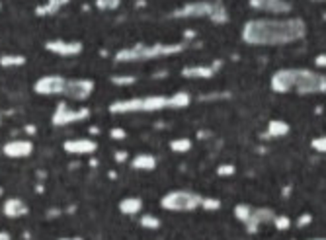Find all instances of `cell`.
I'll return each instance as SVG.
<instances>
[{
  "label": "cell",
  "instance_id": "24",
  "mask_svg": "<svg viewBox=\"0 0 326 240\" xmlns=\"http://www.w3.org/2000/svg\"><path fill=\"white\" fill-rule=\"evenodd\" d=\"M170 150L176 152V154H184L187 150H191V139H187V137L172 139V141H170Z\"/></svg>",
  "mask_w": 326,
  "mask_h": 240
},
{
  "label": "cell",
  "instance_id": "15",
  "mask_svg": "<svg viewBox=\"0 0 326 240\" xmlns=\"http://www.w3.org/2000/svg\"><path fill=\"white\" fill-rule=\"evenodd\" d=\"M221 63H213V65H189L182 69V76L184 78H201V80H209L217 74Z\"/></svg>",
  "mask_w": 326,
  "mask_h": 240
},
{
  "label": "cell",
  "instance_id": "35",
  "mask_svg": "<svg viewBox=\"0 0 326 240\" xmlns=\"http://www.w3.org/2000/svg\"><path fill=\"white\" fill-rule=\"evenodd\" d=\"M315 65H317L319 69H325L326 71V53H321V55L315 57Z\"/></svg>",
  "mask_w": 326,
  "mask_h": 240
},
{
  "label": "cell",
  "instance_id": "19",
  "mask_svg": "<svg viewBox=\"0 0 326 240\" xmlns=\"http://www.w3.org/2000/svg\"><path fill=\"white\" fill-rule=\"evenodd\" d=\"M119 211L123 215L127 217H133V215H139L141 209H143V199L141 197H135V195H129V197H123L119 201Z\"/></svg>",
  "mask_w": 326,
  "mask_h": 240
},
{
  "label": "cell",
  "instance_id": "40",
  "mask_svg": "<svg viewBox=\"0 0 326 240\" xmlns=\"http://www.w3.org/2000/svg\"><path fill=\"white\" fill-rule=\"evenodd\" d=\"M72 240H84V239H80V237H74Z\"/></svg>",
  "mask_w": 326,
  "mask_h": 240
},
{
  "label": "cell",
  "instance_id": "2",
  "mask_svg": "<svg viewBox=\"0 0 326 240\" xmlns=\"http://www.w3.org/2000/svg\"><path fill=\"white\" fill-rule=\"evenodd\" d=\"M270 86L276 94H299V96L326 94V74L303 67L280 69L272 74Z\"/></svg>",
  "mask_w": 326,
  "mask_h": 240
},
{
  "label": "cell",
  "instance_id": "31",
  "mask_svg": "<svg viewBox=\"0 0 326 240\" xmlns=\"http://www.w3.org/2000/svg\"><path fill=\"white\" fill-rule=\"evenodd\" d=\"M311 146H313L317 152H323V154H326V135L315 137V139L311 141Z\"/></svg>",
  "mask_w": 326,
  "mask_h": 240
},
{
  "label": "cell",
  "instance_id": "4",
  "mask_svg": "<svg viewBox=\"0 0 326 240\" xmlns=\"http://www.w3.org/2000/svg\"><path fill=\"white\" fill-rule=\"evenodd\" d=\"M168 108V96L157 94V96H141V98H125L116 100L108 106L110 114L123 116V114H153L163 112Z\"/></svg>",
  "mask_w": 326,
  "mask_h": 240
},
{
  "label": "cell",
  "instance_id": "20",
  "mask_svg": "<svg viewBox=\"0 0 326 240\" xmlns=\"http://www.w3.org/2000/svg\"><path fill=\"white\" fill-rule=\"evenodd\" d=\"M69 2L70 0H47L45 4H39V6L35 8V14H37L39 18H43V16H53V14L61 12V8H65Z\"/></svg>",
  "mask_w": 326,
  "mask_h": 240
},
{
  "label": "cell",
  "instance_id": "1",
  "mask_svg": "<svg viewBox=\"0 0 326 240\" xmlns=\"http://www.w3.org/2000/svg\"><path fill=\"white\" fill-rule=\"evenodd\" d=\"M307 25L301 18H254L242 27V41L252 47H278L301 41Z\"/></svg>",
  "mask_w": 326,
  "mask_h": 240
},
{
  "label": "cell",
  "instance_id": "12",
  "mask_svg": "<svg viewBox=\"0 0 326 240\" xmlns=\"http://www.w3.org/2000/svg\"><path fill=\"white\" fill-rule=\"evenodd\" d=\"M33 152V143L29 139H12L2 146V154L6 158H27Z\"/></svg>",
  "mask_w": 326,
  "mask_h": 240
},
{
  "label": "cell",
  "instance_id": "22",
  "mask_svg": "<svg viewBox=\"0 0 326 240\" xmlns=\"http://www.w3.org/2000/svg\"><path fill=\"white\" fill-rule=\"evenodd\" d=\"M25 65V57L23 55H2L0 57V67L4 69H16Z\"/></svg>",
  "mask_w": 326,
  "mask_h": 240
},
{
  "label": "cell",
  "instance_id": "32",
  "mask_svg": "<svg viewBox=\"0 0 326 240\" xmlns=\"http://www.w3.org/2000/svg\"><path fill=\"white\" fill-rule=\"evenodd\" d=\"M234 168L233 164H221V166H217V176H221V178H229V176H234Z\"/></svg>",
  "mask_w": 326,
  "mask_h": 240
},
{
  "label": "cell",
  "instance_id": "43",
  "mask_svg": "<svg viewBox=\"0 0 326 240\" xmlns=\"http://www.w3.org/2000/svg\"><path fill=\"white\" fill-rule=\"evenodd\" d=\"M0 10H2V2H0Z\"/></svg>",
  "mask_w": 326,
  "mask_h": 240
},
{
  "label": "cell",
  "instance_id": "8",
  "mask_svg": "<svg viewBox=\"0 0 326 240\" xmlns=\"http://www.w3.org/2000/svg\"><path fill=\"white\" fill-rule=\"evenodd\" d=\"M67 82L69 80L61 74H45V76L35 80L33 92L39 96H61V94H65Z\"/></svg>",
  "mask_w": 326,
  "mask_h": 240
},
{
  "label": "cell",
  "instance_id": "37",
  "mask_svg": "<svg viewBox=\"0 0 326 240\" xmlns=\"http://www.w3.org/2000/svg\"><path fill=\"white\" fill-rule=\"evenodd\" d=\"M0 240H12V237L8 231H0Z\"/></svg>",
  "mask_w": 326,
  "mask_h": 240
},
{
  "label": "cell",
  "instance_id": "34",
  "mask_svg": "<svg viewBox=\"0 0 326 240\" xmlns=\"http://www.w3.org/2000/svg\"><path fill=\"white\" fill-rule=\"evenodd\" d=\"M311 223H313V215H311V213H303V215H299V219L295 221V225H297L299 229H303V227L311 225Z\"/></svg>",
  "mask_w": 326,
  "mask_h": 240
},
{
  "label": "cell",
  "instance_id": "21",
  "mask_svg": "<svg viewBox=\"0 0 326 240\" xmlns=\"http://www.w3.org/2000/svg\"><path fill=\"white\" fill-rule=\"evenodd\" d=\"M191 104V96L186 90H178L172 96H168V108L170 110H184Z\"/></svg>",
  "mask_w": 326,
  "mask_h": 240
},
{
  "label": "cell",
  "instance_id": "41",
  "mask_svg": "<svg viewBox=\"0 0 326 240\" xmlns=\"http://www.w3.org/2000/svg\"><path fill=\"white\" fill-rule=\"evenodd\" d=\"M59 240H72V239H67V237H63V239H59Z\"/></svg>",
  "mask_w": 326,
  "mask_h": 240
},
{
  "label": "cell",
  "instance_id": "18",
  "mask_svg": "<svg viewBox=\"0 0 326 240\" xmlns=\"http://www.w3.org/2000/svg\"><path fill=\"white\" fill-rule=\"evenodd\" d=\"M157 164H159L157 156H153L149 152H139L137 156L131 158V168L141 170V172H151V170L157 168Z\"/></svg>",
  "mask_w": 326,
  "mask_h": 240
},
{
  "label": "cell",
  "instance_id": "30",
  "mask_svg": "<svg viewBox=\"0 0 326 240\" xmlns=\"http://www.w3.org/2000/svg\"><path fill=\"white\" fill-rule=\"evenodd\" d=\"M201 209H205V211L221 209V199H217V197H203L201 199Z\"/></svg>",
  "mask_w": 326,
  "mask_h": 240
},
{
  "label": "cell",
  "instance_id": "38",
  "mask_svg": "<svg viewBox=\"0 0 326 240\" xmlns=\"http://www.w3.org/2000/svg\"><path fill=\"white\" fill-rule=\"evenodd\" d=\"M25 133L27 135H33L35 133V125H25Z\"/></svg>",
  "mask_w": 326,
  "mask_h": 240
},
{
  "label": "cell",
  "instance_id": "11",
  "mask_svg": "<svg viewBox=\"0 0 326 240\" xmlns=\"http://www.w3.org/2000/svg\"><path fill=\"white\" fill-rule=\"evenodd\" d=\"M45 49L53 55H61V57H74L80 55L84 45L80 41H67V39H49L45 41Z\"/></svg>",
  "mask_w": 326,
  "mask_h": 240
},
{
  "label": "cell",
  "instance_id": "17",
  "mask_svg": "<svg viewBox=\"0 0 326 240\" xmlns=\"http://www.w3.org/2000/svg\"><path fill=\"white\" fill-rule=\"evenodd\" d=\"M291 131V125L283 120H272L266 129V139H283Z\"/></svg>",
  "mask_w": 326,
  "mask_h": 240
},
{
  "label": "cell",
  "instance_id": "3",
  "mask_svg": "<svg viewBox=\"0 0 326 240\" xmlns=\"http://www.w3.org/2000/svg\"><path fill=\"white\" fill-rule=\"evenodd\" d=\"M186 49V43H137L133 47L119 49L116 53L117 63H137L151 61L166 55H178Z\"/></svg>",
  "mask_w": 326,
  "mask_h": 240
},
{
  "label": "cell",
  "instance_id": "9",
  "mask_svg": "<svg viewBox=\"0 0 326 240\" xmlns=\"http://www.w3.org/2000/svg\"><path fill=\"white\" fill-rule=\"evenodd\" d=\"M94 80L90 78H74L67 82V88H65V96L74 102H84L94 94Z\"/></svg>",
  "mask_w": 326,
  "mask_h": 240
},
{
  "label": "cell",
  "instance_id": "10",
  "mask_svg": "<svg viewBox=\"0 0 326 240\" xmlns=\"http://www.w3.org/2000/svg\"><path fill=\"white\" fill-rule=\"evenodd\" d=\"M250 8L258 12H268L274 16H287L291 12V2L289 0H250Z\"/></svg>",
  "mask_w": 326,
  "mask_h": 240
},
{
  "label": "cell",
  "instance_id": "39",
  "mask_svg": "<svg viewBox=\"0 0 326 240\" xmlns=\"http://www.w3.org/2000/svg\"><path fill=\"white\" fill-rule=\"evenodd\" d=\"M307 240H326V237H317V239H307Z\"/></svg>",
  "mask_w": 326,
  "mask_h": 240
},
{
  "label": "cell",
  "instance_id": "29",
  "mask_svg": "<svg viewBox=\"0 0 326 240\" xmlns=\"http://www.w3.org/2000/svg\"><path fill=\"white\" fill-rule=\"evenodd\" d=\"M272 225H274L278 231H289L291 225H293V221H291V217L289 215H276V219H274Z\"/></svg>",
  "mask_w": 326,
  "mask_h": 240
},
{
  "label": "cell",
  "instance_id": "36",
  "mask_svg": "<svg viewBox=\"0 0 326 240\" xmlns=\"http://www.w3.org/2000/svg\"><path fill=\"white\" fill-rule=\"evenodd\" d=\"M127 158H129V154H127L125 150H116V152H114V160L119 162V164H121V162H125Z\"/></svg>",
  "mask_w": 326,
  "mask_h": 240
},
{
  "label": "cell",
  "instance_id": "26",
  "mask_svg": "<svg viewBox=\"0 0 326 240\" xmlns=\"http://www.w3.org/2000/svg\"><path fill=\"white\" fill-rule=\"evenodd\" d=\"M139 225L143 229H147V231H157V229H161V219L155 215H151V213H145V215H141L139 219Z\"/></svg>",
  "mask_w": 326,
  "mask_h": 240
},
{
  "label": "cell",
  "instance_id": "28",
  "mask_svg": "<svg viewBox=\"0 0 326 240\" xmlns=\"http://www.w3.org/2000/svg\"><path fill=\"white\" fill-rule=\"evenodd\" d=\"M121 0H96V8L102 12H114L119 8Z\"/></svg>",
  "mask_w": 326,
  "mask_h": 240
},
{
  "label": "cell",
  "instance_id": "13",
  "mask_svg": "<svg viewBox=\"0 0 326 240\" xmlns=\"http://www.w3.org/2000/svg\"><path fill=\"white\" fill-rule=\"evenodd\" d=\"M63 150L67 154L72 156H84V154H94L98 150V143L94 139H86V137H80V139H67L63 143Z\"/></svg>",
  "mask_w": 326,
  "mask_h": 240
},
{
  "label": "cell",
  "instance_id": "23",
  "mask_svg": "<svg viewBox=\"0 0 326 240\" xmlns=\"http://www.w3.org/2000/svg\"><path fill=\"white\" fill-rule=\"evenodd\" d=\"M213 24L217 25H223L229 22V12H227V8H225V4L223 2H217V6H215V12L211 14L209 18Z\"/></svg>",
  "mask_w": 326,
  "mask_h": 240
},
{
  "label": "cell",
  "instance_id": "7",
  "mask_svg": "<svg viewBox=\"0 0 326 240\" xmlns=\"http://www.w3.org/2000/svg\"><path fill=\"white\" fill-rule=\"evenodd\" d=\"M217 2L211 0H195V2H187L184 6L176 8L170 16L176 20H195V18H211V14L215 12Z\"/></svg>",
  "mask_w": 326,
  "mask_h": 240
},
{
  "label": "cell",
  "instance_id": "25",
  "mask_svg": "<svg viewBox=\"0 0 326 240\" xmlns=\"http://www.w3.org/2000/svg\"><path fill=\"white\" fill-rule=\"evenodd\" d=\"M252 205H248V203H238V205H234V217H236V221H240L242 225H246L248 223V219L252 215Z\"/></svg>",
  "mask_w": 326,
  "mask_h": 240
},
{
  "label": "cell",
  "instance_id": "6",
  "mask_svg": "<svg viewBox=\"0 0 326 240\" xmlns=\"http://www.w3.org/2000/svg\"><path fill=\"white\" fill-rule=\"evenodd\" d=\"M88 118H90V110L86 106L72 108V106H69V102H59L55 106L53 116H51V123L55 127H67V125H72V123L86 121Z\"/></svg>",
  "mask_w": 326,
  "mask_h": 240
},
{
  "label": "cell",
  "instance_id": "14",
  "mask_svg": "<svg viewBox=\"0 0 326 240\" xmlns=\"http://www.w3.org/2000/svg\"><path fill=\"white\" fill-rule=\"evenodd\" d=\"M274 219H276V213L270 207H254L248 223L244 225V229H246V233L256 235L260 225H270V223H274Z\"/></svg>",
  "mask_w": 326,
  "mask_h": 240
},
{
  "label": "cell",
  "instance_id": "27",
  "mask_svg": "<svg viewBox=\"0 0 326 240\" xmlns=\"http://www.w3.org/2000/svg\"><path fill=\"white\" fill-rule=\"evenodd\" d=\"M110 80H112L116 86H131V84L137 82V78H135L133 74H114Z\"/></svg>",
  "mask_w": 326,
  "mask_h": 240
},
{
  "label": "cell",
  "instance_id": "44",
  "mask_svg": "<svg viewBox=\"0 0 326 240\" xmlns=\"http://www.w3.org/2000/svg\"><path fill=\"white\" fill-rule=\"evenodd\" d=\"M0 123H2V118H0Z\"/></svg>",
  "mask_w": 326,
  "mask_h": 240
},
{
  "label": "cell",
  "instance_id": "16",
  "mask_svg": "<svg viewBox=\"0 0 326 240\" xmlns=\"http://www.w3.org/2000/svg\"><path fill=\"white\" fill-rule=\"evenodd\" d=\"M2 213L8 219H20V217H25L29 213V207L22 197H8L2 203Z\"/></svg>",
  "mask_w": 326,
  "mask_h": 240
},
{
  "label": "cell",
  "instance_id": "42",
  "mask_svg": "<svg viewBox=\"0 0 326 240\" xmlns=\"http://www.w3.org/2000/svg\"><path fill=\"white\" fill-rule=\"evenodd\" d=\"M313 2H326V0H313Z\"/></svg>",
  "mask_w": 326,
  "mask_h": 240
},
{
  "label": "cell",
  "instance_id": "33",
  "mask_svg": "<svg viewBox=\"0 0 326 240\" xmlns=\"http://www.w3.org/2000/svg\"><path fill=\"white\" fill-rule=\"evenodd\" d=\"M110 137H112L114 141H123V139L127 137V131H125L123 127H112V129H110Z\"/></svg>",
  "mask_w": 326,
  "mask_h": 240
},
{
  "label": "cell",
  "instance_id": "5",
  "mask_svg": "<svg viewBox=\"0 0 326 240\" xmlns=\"http://www.w3.org/2000/svg\"><path fill=\"white\" fill-rule=\"evenodd\" d=\"M201 195L189 190H172V192L164 193L161 199V207L166 211H174V213H189L201 207Z\"/></svg>",
  "mask_w": 326,
  "mask_h": 240
}]
</instances>
